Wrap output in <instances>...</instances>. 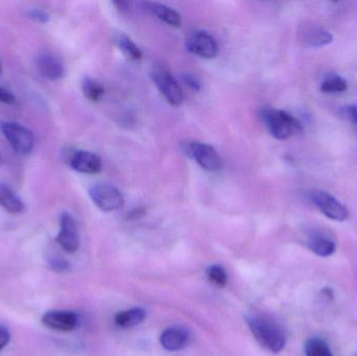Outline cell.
I'll list each match as a JSON object with an SVG mask.
<instances>
[{"mask_svg": "<svg viewBox=\"0 0 357 356\" xmlns=\"http://www.w3.org/2000/svg\"><path fill=\"white\" fill-rule=\"evenodd\" d=\"M247 321L254 338L264 348L273 353H281L284 349L287 334L276 320L264 314H252Z\"/></svg>", "mask_w": 357, "mask_h": 356, "instance_id": "obj_1", "label": "cell"}, {"mask_svg": "<svg viewBox=\"0 0 357 356\" xmlns=\"http://www.w3.org/2000/svg\"><path fill=\"white\" fill-rule=\"evenodd\" d=\"M260 117L273 137L287 140L303 133L300 121L287 111L274 108L262 109Z\"/></svg>", "mask_w": 357, "mask_h": 356, "instance_id": "obj_2", "label": "cell"}, {"mask_svg": "<svg viewBox=\"0 0 357 356\" xmlns=\"http://www.w3.org/2000/svg\"><path fill=\"white\" fill-rule=\"evenodd\" d=\"M151 77L159 91L172 106H181L184 100L182 89L173 73L167 67H163L162 65L153 67Z\"/></svg>", "mask_w": 357, "mask_h": 356, "instance_id": "obj_3", "label": "cell"}, {"mask_svg": "<svg viewBox=\"0 0 357 356\" xmlns=\"http://www.w3.org/2000/svg\"><path fill=\"white\" fill-rule=\"evenodd\" d=\"M0 131L3 134L8 144L15 152L21 155H27L33 150L35 146V136L26 127L15 123L3 121L0 123Z\"/></svg>", "mask_w": 357, "mask_h": 356, "instance_id": "obj_4", "label": "cell"}, {"mask_svg": "<svg viewBox=\"0 0 357 356\" xmlns=\"http://www.w3.org/2000/svg\"><path fill=\"white\" fill-rule=\"evenodd\" d=\"M183 150L205 171H216L222 167L220 155L209 144L199 141L186 142Z\"/></svg>", "mask_w": 357, "mask_h": 356, "instance_id": "obj_5", "label": "cell"}, {"mask_svg": "<svg viewBox=\"0 0 357 356\" xmlns=\"http://www.w3.org/2000/svg\"><path fill=\"white\" fill-rule=\"evenodd\" d=\"M92 202L105 212L117 210L123 206V194L114 186L109 184H96L89 188Z\"/></svg>", "mask_w": 357, "mask_h": 356, "instance_id": "obj_6", "label": "cell"}, {"mask_svg": "<svg viewBox=\"0 0 357 356\" xmlns=\"http://www.w3.org/2000/svg\"><path fill=\"white\" fill-rule=\"evenodd\" d=\"M186 48L191 54L204 59L215 58L218 46L215 39L204 29H195L186 38Z\"/></svg>", "mask_w": 357, "mask_h": 356, "instance_id": "obj_7", "label": "cell"}, {"mask_svg": "<svg viewBox=\"0 0 357 356\" xmlns=\"http://www.w3.org/2000/svg\"><path fill=\"white\" fill-rule=\"evenodd\" d=\"M319 210L333 221L344 222L349 217L347 208L335 196L324 192H314L310 196Z\"/></svg>", "mask_w": 357, "mask_h": 356, "instance_id": "obj_8", "label": "cell"}, {"mask_svg": "<svg viewBox=\"0 0 357 356\" xmlns=\"http://www.w3.org/2000/svg\"><path fill=\"white\" fill-rule=\"evenodd\" d=\"M56 242L63 250L68 253H75L79 247V229L77 222L68 212L62 213L60 219V232Z\"/></svg>", "mask_w": 357, "mask_h": 356, "instance_id": "obj_9", "label": "cell"}, {"mask_svg": "<svg viewBox=\"0 0 357 356\" xmlns=\"http://www.w3.org/2000/svg\"><path fill=\"white\" fill-rule=\"evenodd\" d=\"M42 323L50 330L68 332L75 330L79 323L77 314L69 311H50L44 314Z\"/></svg>", "mask_w": 357, "mask_h": 356, "instance_id": "obj_10", "label": "cell"}, {"mask_svg": "<svg viewBox=\"0 0 357 356\" xmlns=\"http://www.w3.org/2000/svg\"><path fill=\"white\" fill-rule=\"evenodd\" d=\"M70 167L79 173H98L102 169V160L93 153L77 150L71 157Z\"/></svg>", "mask_w": 357, "mask_h": 356, "instance_id": "obj_11", "label": "cell"}, {"mask_svg": "<svg viewBox=\"0 0 357 356\" xmlns=\"http://www.w3.org/2000/svg\"><path fill=\"white\" fill-rule=\"evenodd\" d=\"M189 334L185 328L180 326H173L167 328L160 336V344L165 350L178 351L185 348L188 344Z\"/></svg>", "mask_w": 357, "mask_h": 356, "instance_id": "obj_12", "label": "cell"}, {"mask_svg": "<svg viewBox=\"0 0 357 356\" xmlns=\"http://www.w3.org/2000/svg\"><path fill=\"white\" fill-rule=\"evenodd\" d=\"M308 249L320 257L333 256L337 250V244L333 238L320 232H314L306 240Z\"/></svg>", "mask_w": 357, "mask_h": 356, "instance_id": "obj_13", "label": "cell"}, {"mask_svg": "<svg viewBox=\"0 0 357 356\" xmlns=\"http://www.w3.org/2000/svg\"><path fill=\"white\" fill-rule=\"evenodd\" d=\"M37 66L40 73L46 79L56 81L64 75V65L58 56L52 54H42L38 58Z\"/></svg>", "mask_w": 357, "mask_h": 356, "instance_id": "obj_14", "label": "cell"}, {"mask_svg": "<svg viewBox=\"0 0 357 356\" xmlns=\"http://www.w3.org/2000/svg\"><path fill=\"white\" fill-rule=\"evenodd\" d=\"M144 4L146 10L152 13L157 18L165 21V23L172 25V26H181L182 20H181L180 14L173 8L165 6V4L158 3V2H144Z\"/></svg>", "mask_w": 357, "mask_h": 356, "instance_id": "obj_15", "label": "cell"}, {"mask_svg": "<svg viewBox=\"0 0 357 356\" xmlns=\"http://www.w3.org/2000/svg\"><path fill=\"white\" fill-rule=\"evenodd\" d=\"M333 41V36L326 29L320 27H308L301 33V42L307 47H320Z\"/></svg>", "mask_w": 357, "mask_h": 356, "instance_id": "obj_16", "label": "cell"}, {"mask_svg": "<svg viewBox=\"0 0 357 356\" xmlns=\"http://www.w3.org/2000/svg\"><path fill=\"white\" fill-rule=\"evenodd\" d=\"M0 206L8 212L16 215L24 210V204L21 199L8 186L0 184Z\"/></svg>", "mask_w": 357, "mask_h": 356, "instance_id": "obj_17", "label": "cell"}, {"mask_svg": "<svg viewBox=\"0 0 357 356\" xmlns=\"http://www.w3.org/2000/svg\"><path fill=\"white\" fill-rule=\"evenodd\" d=\"M146 316L144 309L135 307V309H128L117 314L115 316V323L119 327L131 328L142 323V321L146 319Z\"/></svg>", "mask_w": 357, "mask_h": 356, "instance_id": "obj_18", "label": "cell"}, {"mask_svg": "<svg viewBox=\"0 0 357 356\" xmlns=\"http://www.w3.org/2000/svg\"><path fill=\"white\" fill-rule=\"evenodd\" d=\"M304 350L306 356H333V351L326 341L321 338L308 339Z\"/></svg>", "mask_w": 357, "mask_h": 356, "instance_id": "obj_19", "label": "cell"}, {"mask_svg": "<svg viewBox=\"0 0 357 356\" xmlns=\"http://www.w3.org/2000/svg\"><path fill=\"white\" fill-rule=\"evenodd\" d=\"M82 90L86 98L91 102H98L105 94L104 86L89 77H86L82 82Z\"/></svg>", "mask_w": 357, "mask_h": 356, "instance_id": "obj_20", "label": "cell"}, {"mask_svg": "<svg viewBox=\"0 0 357 356\" xmlns=\"http://www.w3.org/2000/svg\"><path fill=\"white\" fill-rule=\"evenodd\" d=\"M348 85L343 77L337 75H331L325 77L321 85V90L325 93H339L347 90Z\"/></svg>", "mask_w": 357, "mask_h": 356, "instance_id": "obj_21", "label": "cell"}, {"mask_svg": "<svg viewBox=\"0 0 357 356\" xmlns=\"http://www.w3.org/2000/svg\"><path fill=\"white\" fill-rule=\"evenodd\" d=\"M116 43L126 56H129L130 59L134 61L142 60V49L127 36H119L117 38Z\"/></svg>", "mask_w": 357, "mask_h": 356, "instance_id": "obj_22", "label": "cell"}, {"mask_svg": "<svg viewBox=\"0 0 357 356\" xmlns=\"http://www.w3.org/2000/svg\"><path fill=\"white\" fill-rule=\"evenodd\" d=\"M207 275L210 281L213 282L214 284L218 286H225L227 284V281H228V276H227L226 271L220 265H214L208 268Z\"/></svg>", "mask_w": 357, "mask_h": 356, "instance_id": "obj_23", "label": "cell"}, {"mask_svg": "<svg viewBox=\"0 0 357 356\" xmlns=\"http://www.w3.org/2000/svg\"><path fill=\"white\" fill-rule=\"evenodd\" d=\"M29 17L40 23H46L50 21V15L45 10H40V8H33V10H29Z\"/></svg>", "mask_w": 357, "mask_h": 356, "instance_id": "obj_24", "label": "cell"}, {"mask_svg": "<svg viewBox=\"0 0 357 356\" xmlns=\"http://www.w3.org/2000/svg\"><path fill=\"white\" fill-rule=\"evenodd\" d=\"M183 81L190 89L195 90V91H199L201 89V83H199L197 77L193 75L186 73V75H183Z\"/></svg>", "mask_w": 357, "mask_h": 356, "instance_id": "obj_25", "label": "cell"}, {"mask_svg": "<svg viewBox=\"0 0 357 356\" xmlns=\"http://www.w3.org/2000/svg\"><path fill=\"white\" fill-rule=\"evenodd\" d=\"M10 334L8 332V328L6 326L0 324V351L2 349L6 348L8 346V343H10Z\"/></svg>", "mask_w": 357, "mask_h": 356, "instance_id": "obj_26", "label": "cell"}, {"mask_svg": "<svg viewBox=\"0 0 357 356\" xmlns=\"http://www.w3.org/2000/svg\"><path fill=\"white\" fill-rule=\"evenodd\" d=\"M15 102V96L12 92L0 86V102L2 104H13Z\"/></svg>", "mask_w": 357, "mask_h": 356, "instance_id": "obj_27", "label": "cell"}, {"mask_svg": "<svg viewBox=\"0 0 357 356\" xmlns=\"http://www.w3.org/2000/svg\"><path fill=\"white\" fill-rule=\"evenodd\" d=\"M344 111L346 116L349 117L357 127V106H348L347 108L344 109Z\"/></svg>", "mask_w": 357, "mask_h": 356, "instance_id": "obj_28", "label": "cell"}, {"mask_svg": "<svg viewBox=\"0 0 357 356\" xmlns=\"http://www.w3.org/2000/svg\"><path fill=\"white\" fill-rule=\"evenodd\" d=\"M2 161H3V159H2V156L0 155V165L2 164Z\"/></svg>", "mask_w": 357, "mask_h": 356, "instance_id": "obj_29", "label": "cell"}, {"mask_svg": "<svg viewBox=\"0 0 357 356\" xmlns=\"http://www.w3.org/2000/svg\"><path fill=\"white\" fill-rule=\"evenodd\" d=\"M0 73H1V62H0Z\"/></svg>", "mask_w": 357, "mask_h": 356, "instance_id": "obj_30", "label": "cell"}]
</instances>
